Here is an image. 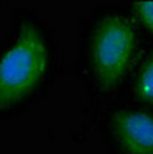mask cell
Listing matches in <instances>:
<instances>
[{"instance_id": "obj_1", "label": "cell", "mask_w": 153, "mask_h": 154, "mask_svg": "<svg viewBox=\"0 0 153 154\" xmlns=\"http://www.w3.org/2000/svg\"><path fill=\"white\" fill-rule=\"evenodd\" d=\"M48 43L33 23H22L16 40L0 57V112L27 99L48 69Z\"/></svg>"}, {"instance_id": "obj_2", "label": "cell", "mask_w": 153, "mask_h": 154, "mask_svg": "<svg viewBox=\"0 0 153 154\" xmlns=\"http://www.w3.org/2000/svg\"><path fill=\"white\" fill-rule=\"evenodd\" d=\"M135 46L136 34L125 17L107 16L97 23L91 38V66L100 89L119 85L132 65Z\"/></svg>"}, {"instance_id": "obj_3", "label": "cell", "mask_w": 153, "mask_h": 154, "mask_svg": "<svg viewBox=\"0 0 153 154\" xmlns=\"http://www.w3.org/2000/svg\"><path fill=\"white\" fill-rule=\"evenodd\" d=\"M113 134L125 154H153V116L142 111H118Z\"/></svg>"}, {"instance_id": "obj_4", "label": "cell", "mask_w": 153, "mask_h": 154, "mask_svg": "<svg viewBox=\"0 0 153 154\" xmlns=\"http://www.w3.org/2000/svg\"><path fill=\"white\" fill-rule=\"evenodd\" d=\"M135 91L139 99L153 103V56L147 59L135 82Z\"/></svg>"}, {"instance_id": "obj_5", "label": "cell", "mask_w": 153, "mask_h": 154, "mask_svg": "<svg viewBox=\"0 0 153 154\" xmlns=\"http://www.w3.org/2000/svg\"><path fill=\"white\" fill-rule=\"evenodd\" d=\"M135 8L139 19L144 22V25L150 31H153V2H138Z\"/></svg>"}]
</instances>
